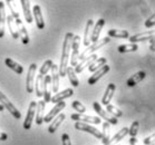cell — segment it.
Listing matches in <instances>:
<instances>
[{"instance_id":"6da1fadb","label":"cell","mask_w":155,"mask_h":145,"mask_svg":"<svg viewBox=\"0 0 155 145\" xmlns=\"http://www.w3.org/2000/svg\"><path fill=\"white\" fill-rule=\"evenodd\" d=\"M73 32H67L65 35V39L63 43V53H61V59H60V65L58 66V74L59 77H65L66 76V71L68 67V61H69V56H71V43L74 38Z\"/></svg>"},{"instance_id":"7a4b0ae2","label":"cell","mask_w":155,"mask_h":145,"mask_svg":"<svg viewBox=\"0 0 155 145\" xmlns=\"http://www.w3.org/2000/svg\"><path fill=\"white\" fill-rule=\"evenodd\" d=\"M110 41V39L106 36V37H104V38H102V39H98L96 43H93L92 45H89V46L86 48V49L83 51V53L78 56V59L79 60H83V59H85L86 57H88V56H91V55H93V53H95L96 50H98V49H101L102 47H104L105 45H107V44Z\"/></svg>"},{"instance_id":"3957f363","label":"cell","mask_w":155,"mask_h":145,"mask_svg":"<svg viewBox=\"0 0 155 145\" xmlns=\"http://www.w3.org/2000/svg\"><path fill=\"white\" fill-rule=\"evenodd\" d=\"M0 103H1V105L4 106V108H6V110H8L9 112H10V114L15 117V118L19 120V118L21 117V114H20V112L17 110V107L15 106L14 104L8 99L7 96L5 95L1 91H0Z\"/></svg>"},{"instance_id":"277c9868","label":"cell","mask_w":155,"mask_h":145,"mask_svg":"<svg viewBox=\"0 0 155 145\" xmlns=\"http://www.w3.org/2000/svg\"><path fill=\"white\" fill-rule=\"evenodd\" d=\"M93 107H94L95 112L97 113V115H99V116L102 117V118H104V120H105L108 124L117 125V123H118L117 118L113 117L112 115H110V114L107 113L105 110H103L102 106H101V104H98V102H94V103H93Z\"/></svg>"},{"instance_id":"5b68a950","label":"cell","mask_w":155,"mask_h":145,"mask_svg":"<svg viewBox=\"0 0 155 145\" xmlns=\"http://www.w3.org/2000/svg\"><path fill=\"white\" fill-rule=\"evenodd\" d=\"M79 45H81V37L79 36H74L73 38V43H71V67H74L78 64V56H79Z\"/></svg>"},{"instance_id":"8992f818","label":"cell","mask_w":155,"mask_h":145,"mask_svg":"<svg viewBox=\"0 0 155 145\" xmlns=\"http://www.w3.org/2000/svg\"><path fill=\"white\" fill-rule=\"evenodd\" d=\"M75 128L78 130V131H83V132H86V133H89V134H92L93 136H95L96 138L102 140V132H99L98 130L96 127H94V126H91L89 124L76 122V123H75Z\"/></svg>"},{"instance_id":"52a82bcc","label":"cell","mask_w":155,"mask_h":145,"mask_svg":"<svg viewBox=\"0 0 155 145\" xmlns=\"http://www.w3.org/2000/svg\"><path fill=\"white\" fill-rule=\"evenodd\" d=\"M36 67L37 65L34 63L29 66L28 73H27V79H26V89L29 94L34 92V86H35V76H36Z\"/></svg>"},{"instance_id":"ba28073f","label":"cell","mask_w":155,"mask_h":145,"mask_svg":"<svg viewBox=\"0 0 155 145\" xmlns=\"http://www.w3.org/2000/svg\"><path fill=\"white\" fill-rule=\"evenodd\" d=\"M65 107H66V103L65 102L57 103L56 105L50 110L49 113L44 116V122H45V123H49V122H51V120H53L57 115H59L60 112H61Z\"/></svg>"},{"instance_id":"9c48e42d","label":"cell","mask_w":155,"mask_h":145,"mask_svg":"<svg viewBox=\"0 0 155 145\" xmlns=\"http://www.w3.org/2000/svg\"><path fill=\"white\" fill-rule=\"evenodd\" d=\"M71 118L73 120H77L81 123H89V124H101L102 120L99 117L96 116H88V115H84V114H71Z\"/></svg>"},{"instance_id":"30bf717a","label":"cell","mask_w":155,"mask_h":145,"mask_svg":"<svg viewBox=\"0 0 155 145\" xmlns=\"http://www.w3.org/2000/svg\"><path fill=\"white\" fill-rule=\"evenodd\" d=\"M36 106H37V103H36L35 101L30 102L28 112H27L25 122H24V128H25V130H30V127H31L32 120H34L35 115H36Z\"/></svg>"},{"instance_id":"8fae6325","label":"cell","mask_w":155,"mask_h":145,"mask_svg":"<svg viewBox=\"0 0 155 145\" xmlns=\"http://www.w3.org/2000/svg\"><path fill=\"white\" fill-rule=\"evenodd\" d=\"M15 25H16V27H17V32H18V35H19V38H21V41L25 44V45L29 44L28 32H27V29H26L24 22L21 21L20 18L15 19Z\"/></svg>"},{"instance_id":"7c38bea8","label":"cell","mask_w":155,"mask_h":145,"mask_svg":"<svg viewBox=\"0 0 155 145\" xmlns=\"http://www.w3.org/2000/svg\"><path fill=\"white\" fill-rule=\"evenodd\" d=\"M42 96L45 103L50 102V98H51V78H50L49 75H46L44 77V85H42Z\"/></svg>"},{"instance_id":"4fadbf2b","label":"cell","mask_w":155,"mask_h":145,"mask_svg":"<svg viewBox=\"0 0 155 145\" xmlns=\"http://www.w3.org/2000/svg\"><path fill=\"white\" fill-rule=\"evenodd\" d=\"M51 71V92H54L55 94L58 93L59 89V74H58V66L54 64L50 68Z\"/></svg>"},{"instance_id":"5bb4252c","label":"cell","mask_w":155,"mask_h":145,"mask_svg":"<svg viewBox=\"0 0 155 145\" xmlns=\"http://www.w3.org/2000/svg\"><path fill=\"white\" fill-rule=\"evenodd\" d=\"M109 69H110V67H109L108 65H105V66H103L102 68H99L98 71H96L95 73L93 74V76H91V77L88 78V84H89V85H95L96 83L98 81V79H101L104 75H106L108 73Z\"/></svg>"},{"instance_id":"9a60e30c","label":"cell","mask_w":155,"mask_h":145,"mask_svg":"<svg viewBox=\"0 0 155 145\" xmlns=\"http://www.w3.org/2000/svg\"><path fill=\"white\" fill-rule=\"evenodd\" d=\"M98 57H97V55H95V54H93V55H91V56H88V57H86L85 59H83V60H81V63L79 64H77L76 66H75V69H74V71H75V74L77 73V74H81V71H84L85 68L86 67H88L89 65L92 64L93 61L95 59H97Z\"/></svg>"},{"instance_id":"2e32d148","label":"cell","mask_w":155,"mask_h":145,"mask_svg":"<svg viewBox=\"0 0 155 145\" xmlns=\"http://www.w3.org/2000/svg\"><path fill=\"white\" fill-rule=\"evenodd\" d=\"M31 16H34V19H35L36 25H37L38 29H44V28H45V20H44V17H42L40 6H38V5H35V6H34V8H32V15H31Z\"/></svg>"},{"instance_id":"e0dca14e","label":"cell","mask_w":155,"mask_h":145,"mask_svg":"<svg viewBox=\"0 0 155 145\" xmlns=\"http://www.w3.org/2000/svg\"><path fill=\"white\" fill-rule=\"evenodd\" d=\"M45 107H46V103L44 101H39L37 102V106H36V124L40 125L44 123V116H45Z\"/></svg>"},{"instance_id":"ac0fdd59","label":"cell","mask_w":155,"mask_h":145,"mask_svg":"<svg viewBox=\"0 0 155 145\" xmlns=\"http://www.w3.org/2000/svg\"><path fill=\"white\" fill-rule=\"evenodd\" d=\"M153 36H154V31H144L141 32V34H137V35L130 36V44H136L138 41H145V40H150Z\"/></svg>"},{"instance_id":"d6986e66","label":"cell","mask_w":155,"mask_h":145,"mask_svg":"<svg viewBox=\"0 0 155 145\" xmlns=\"http://www.w3.org/2000/svg\"><path fill=\"white\" fill-rule=\"evenodd\" d=\"M105 25V19H98V21L96 22L95 27L93 29L92 35H91V41L93 43H96L97 40L99 39V35H101V31H102L103 27Z\"/></svg>"},{"instance_id":"ffe728a7","label":"cell","mask_w":155,"mask_h":145,"mask_svg":"<svg viewBox=\"0 0 155 145\" xmlns=\"http://www.w3.org/2000/svg\"><path fill=\"white\" fill-rule=\"evenodd\" d=\"M73 94H74V91H73L71 88H67V89H65V91H63V92L56 93V94L50 98V101H51L53 103H56L57 104V103L64 102V99L71 97Z\"/></svg>"},{"instance_id":"44dd1931","label":"cell","mask_w":155,"mask_h":145,"mask_svg":"<svg viewBox=\"0 0 155 145\" xmlns=\"http://www.w3.org/2000/svg\"><path fill=\"white\" fill-rule=\"evenodd\" d=\"M115 91H116V85H115V84L110 83V84L107 85V88H106V91H105V94H104V96H103V98H102L103 105H108L109 102H110V99L113 98Z\"/></svg>"},{"instance_id":"7402d4cb","label":"cell","mask_w":155,"mask_h":145,"mask_svg":"<svg viewBox=\"0 0 155 145\" xmlns=\"http://www.w3.org/2000/svg\"><path fill=\"white\" fill-rule=\"evenodd\" d=\"M146 74H145V71H137L136 74H134L133 76H130L126 81V85L128 87H134L138 84V83H141L143 79L145 78Z\"/></svg>"},{"instance_id":"603a6c76","label":"cell","mask_w":155,"mask_h":145,"mask_svg":"<svg viewBox=\"0 0 155 145\" xmlns=\"http://www.w3.org/2000/svg\"><path fill=\"white\" fill-rule=\"evenodd\" d=\"M93 27H94V21H93L92 19H88L87 25H86V28H85L84 31V41H83L86 47L91 45V35H92L93 31Z\"/></svg>"},{"instance_id":"cb8c5ba5","label":"cell","mask_w":155,"mask_h":145,"mask_svg":"<svg viewBox=\"0 0 155 145\" xmlns=\"http://www.w3.org/2000/svg\"><path fill=\"white\" fill-rule=\"evenodd\" d=\"M65 118H66V115L63 113H60L59 115H57L55 118L53 120V122H51V124L49 125V127H48V132L49 133H55V132L57 131V128L60 126V124L63 123L64 120H65Z\"/></svg>"},{"instance_id":"d4e9b609","label":"cell","mask_w":155,"mask_h":145,"mask_svg":"<svg viewBox=\"0 0 155 145\" xmlns=\"http://www.w3.org/2000/svg\"><path fill=\"white\" fill-rule=\"evenodd\" d=\"M127 134H128V128L123 127L122 130H120V131L117 132L116 134L114 135V137L112 138V140H109L108 143L105 144V145H117V143L122 141V140H123Z\"/></svg>"},{"instance_id":"484cf974","label":"cell","mask_w":155,"mask_h":145,"mask_svg":"<svg viewBox=\"0 0 155 145\" xmlns=\"http://www.w3.org/2000/svg\"><path fill=\"white\" fill-rule=\"evenodd\" d=\"M5 64L7 65V67H9L11 71H14L15 73H17L18 75H21L24 73V67L20 64H18L17 61L12 60L11 58H6L5 59Z\"/></svg>"},{"instance_id":"4316f807","label":"cell","mask_w":155,"mask_h":145,"mask_svg":"<svg viewBox=\"0 0 155 145\" xmlns=\"http://www.w3.org/2000/svg\"><path fill=\"white\" fill-rule=\"evenodd\" d=\"M21 6H22V11H24V16H25L26 21L28 24L32 22V16L31 11H30V2L28 0H21L20 1Z\"/></svg>"},{"instance_id":"83f0119b","label":"cell","mask_w":155,"mask_h":145,"mask_svg":"<svg viewBox=\"0 0 155 145\" xmlns=\"http://www.w3.org/2000/svg\"><path fill=\"white\" fill-rule=\"evenodd\" d=\"M6 11H5V2L0 1V38L5 36V22H6Z\"/></svg>"},{"instance_id":"f1b7e54d","label":"cell","mask_w":155,"mask_h":145,"mask_svg":"<svg viewBox=\"0 0 155 145\" xmlns=\"http://www.w3.org/2000/svg\"><path fill=\"white\" fill-rule=\"evenodd\" d=\"M106 63H107V59L102 57V58H97L93 61L92 64L88 66V71H92V73H95L96 71H98L99 68H102L103 66H105Z\"/></svg>"},{"instance_id":"f546056e","label":"cell","mask_w":155,"mask_h":145,"mask_svg":"<svg viewBox=\"0 0 155 145\" xmlns=\"http://www.w3.org/2000/svg\"><path fill=\"white\" fill-rule=\"evenodd\" d=\"M107 35L109 37H113V38H128L130 34L127 30H116V29H109L107 31Z\"/></svg>"},{"instance_id":"4dcf8cb0","label":"cell","mask_w":155,"mask_h":145,"mask_svg":"<svg viewBox=\"0 0 155 145\" xmlns=\"http://www.w3.org/2000/svg\"><path fill=\"white\" fill-rule=\"evenodd\" d=\"M66 75L68 76L71 84L74 86V87H78V86H79V79H78L77 76H76V74H75L74 68H73V67H67Z\"/></svg>"},{"instance_id":"1f68e13d","label":"cell","mask_w":155,"mask_h":145,"mask_svg":"<svg viewBox=\"0 0 155 145\" xmlns=\"http://www.w3.org/2000/svg\"><path fill=\"white\" fill-rule=\"evenodd\" d=\"M42 85H44V76L38 75L36 78V85L34 86V91H36L37 97H41L42 96Z\"/></svg>"},{"instance_id":"d6a6232c","label":"cell","mask_w":155,"mask_h":145,"mask_svg":"<svg viewBox=\"0 0 155 145\" xmlns=\"http://www.w3.org/2000/svg\"><path fill=\"white\" fill-rule=\"evenodd\" d=\"M138 49V46L136 44H127V45H120L117 47L118 53H133Z\"/></svg>"},{"instance_id":"836d02e7","label":"cell","mask_w":155,"mask_h":145,"mask_svg":"<svg viewBox=\"0 0 155 145\" xmlns=\"http://www.w3.org/2000/svg\"><path fill=\"white\" fill-rule=\"evenodd\" d=\"M6 22H7L8 27H9V31H10L11 36H12V38L14 39L19 38V35H18L17 30H16L14 27V19H12V17H11L10 15H9L8 17H6Z\"/></svg>"},{"instance_id":"e575fe53","label":"cell","mask_w":155,"mask_h":145,"mask_svg":"<svg viewBox=\"0 0 155 145\" xmlns=\"http://www.w3.org/2000/svg\"><path fill=\"white\" fill-rule=\"evenodd\" d=\"M106 108H107V113L110 114L113 117H115V118H117V117H122L123 116V112L120 110V108H117L116 106H114V105H110V104H108V105H106Z\"/></svg>"},{"instance_id":"d590c367","label":"cell","mask_w":155,"mask_h":145,"mask_svg":"<svg viewBox=\"0 0 155 145\" xmlns=\"http://www.w3.org/2000/svg\"><path fill=\"white\" fill-rule=\"evenodd\" d=\"M102 142L105 145L109 142V124L107 122L103 124V132H102Z\"/></svg>"},{"instance_id":"8d00e7d4","label":"cell","mask_w":155,"mask_h":145,"mask_svg":"<svg viewBox=\"0 0 155 145\" xmlns=\"http://www.w3.org/2000/svg\"><path fill=\"white\" fill-rule=\"evenodd\" d=\"M51 66H53V61L50 59H48V60H46L44 64H42V66L40 67V74L39 75H41V76H46L47 75V73L50 71V68H51Z\"/></svg>"},{"instance_id":"74e56055","label":"cell","mask_w":155,"mask_h":145,"mask_svg":"<svg viewBox=\"0 0 155 145\" xmlns=\"http://www.w3.org/2000/svg\"><path fill=\"white\" fill-rule=\"evenodd\" d=\"M138 127H140V123H138V120H134V122L132 123V125H130V127L128 128V134H130L132 137H135V136L137 135Z\"/></svg>"},{"instance_id":"f35d334b","label":"cell","mask_w":155,"mask_h":145,"mask_svg":"<svg viewBox=\"0 0 155 145\" xmlns=\"http://www.w3.org/2000/svg\"><path fill=\"white\" fill-rule=\"evenodd\" d=\"M71 106H73V108L75 110H77L78 114H84L86 112V107L79 101H74V102L71 103Z\"/></svg>"},{"instance_id":"ab89813d","label":"cell","mask_w":155,"mask_h":145,"mask_svg":"<svg viewBox=\"0 0 155 145\" xmlns=\"http://www.w3.org/2000/svg\"><path fill=\"white\" fill-rule=\"evenodd\" d=\"M154 25H155V15H152L151 17L145 21V27L146 28H152V27H154Z\"/></svg>"},{"instance_id":"60d3db41","label":"cell","mask_w":155,"mask_h":145,"mask_svg":"<svg viewBox=\"0 0 155 145\" xmlns=\"http://www.w3.org/2000/svg\"><path fill=\"white\" fill-rule=\"evenodd\" d=\"M61 142H63V145H71V137H69V135L66 134V133H64V134L61 135Z\"/></svg>"},{"instance_id":"b9f144b4","label":"cell","mask_w":155,"mask_h":145,"mask_svg":"<svg viewBox=\"0 0 155 145\" xmlns=\"http://www.w3.org/2000/svg\"><path fill=\"white\" fill-rule=\"evenodd\" d=\"M154 137H155V134L153 133V134L151 135V136H148V137H146L143 141V143H144L145 145H151V144H154L153 142H154Z\"/></svg>"},{"instance_id":"7bdbcfd3","label":"cell","mask_w":155,"mask_h":145,"mask_svg":"<svg viewBox=\"0 0 155 145\" xmlns=\"http://www.w3.org/2000/svg\"><path fill=\"white\" fill-rule=\"evenodd\" d=\"M130 145H140V142H138L137 138L132 137V138L130 140Z\"/></svg>"},{"instance_id":"ee69618b","label":"cell","mask_w":155,"mask_h":145,"mask_svg":"<svg viewBox=\"0 0 155 145\" xmlns=\"http://www.w3.org/2000/svg\"><path fill=\"white\" fill-rule=\"evenodd\" d=\"M8 140V135L6 134V133H2V132H0V141H7Z\"/></svg>"},{"instance_id":"f6af8a7d","label":"cell","mask_w":155,"mask_h":145,"mask_svg":"<svg viewBox=\"0 0 155 145\" xmlns=\"http://www.w3.org/2000/svg\"><path fill=\"white\" fill-rule=\"evenodd\" d=\"M150 48H151L152 51H154L155 50V48H154V36L150 39Z\"/></svg>"},{"instance_id":"bcb514c9","label":"cell","mask_w":155,"mask_h":145,"mask_svg":"<svg viewBox=\"0 0 155 145\" xmlns=\"http://www.w3.org/2000/svg\"><path fill=\"white\" fill-rule=\"evenodd\" d=\"M4 106H2V105H1V104H0V112H4Z\"/></svg>"},{"instance_id":"7dc6e473","label":"cell","mask_w":155,"mask_h":145,"mask_svg":"<svg viewBox=\"0 0 155 145\" xmlns=\"http://www.w3.org/2000/svg\"><path fill=\"white\" fill-rule=\"evenodd\" d=\"M151 145H154V144H151Z\"/></svg>"}]
</instances>
